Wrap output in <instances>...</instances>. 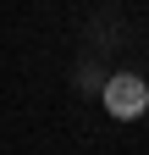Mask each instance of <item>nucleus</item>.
Segmentation results:
<instances>
[{
    "mask_svg": "<svg viewBox=\"0 0 149 155\" xmlns=\"http://www.w3.org/2000/svg\"><path fill=\"white\" fill-rule=\"evenodd\" d=\"M105 111H110V116H122V122H133L138 111H149V89L138 83L133 72L110 78V83H105Z\"/></svg>",
    "mask_w": 149,
    "mask_h": 155,
    "instance_id": "f257e3e1",
    "label": "nucleus"
}]
</instances>
